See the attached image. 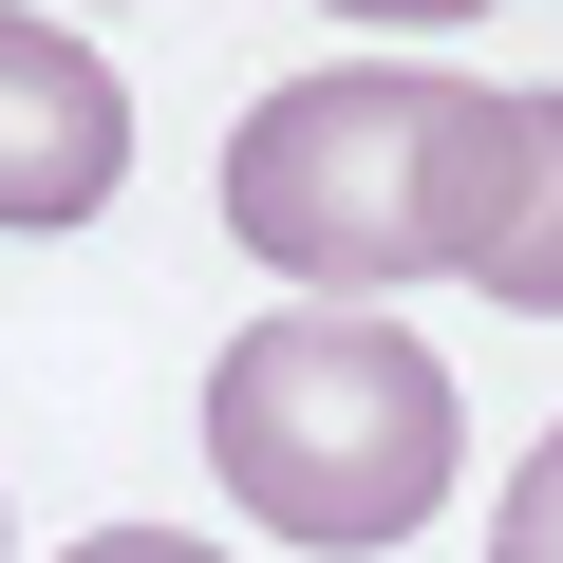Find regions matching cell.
<instances>
[{"label":"cell","instance_id":"obj_1","mask_svg":"<svg viewBox=\"0 0 563 563\" xmlns=\"http://www.w3.org/2000/svg\"><path fill=\"white\" fill-rule=\"evenodd\" d=\"M488 113L470 76L413 57H339V76H282L225 132V225L301 282V301H395V282L470 263V188H488Z\"/></svg>","mask_w":563,"mask_h":563},{"label":"cell","instance_id":"obj_2","mask_svg":"<svg viewBox=\"0 0 563 563\" xmlns=\"http://www.w3.org/2000/svg\"><path fill=\"white\" fill-rule=\"evenodd\" d=\"M451 451H470L451 432V376L376 301H282L207 376V470L282 544H395V526H432L451 507Z\"/></svg>","mask_w":563,"mask_h":563},{"label":"cell","instance_id":"obj_3","mask_svg":"<svg viewBox=\"0 0 563 563\" xmlns=\"http://www.w3.org/2000/svg\"><path fill=\"white\" fill-rule=\"evenodd\" d=\"M132 169V95L76 20H38V0H0V225H95Z\"/></svg>","mask_w":563,"mask_h":563},{"label":"cell","instance_id":"obj_4","mask_svg":"<svg viewBox=\"0 0 563 563\" xmlns=\"http://www.w3.org/2000/svg\"><path fill=\"white\" fill-rule=\"evenodd\" d=\"M507 320H563V95H507L488 113V188H470V263Z\"/></svg>","mask_w":563,"mask_h":563},{"label":"cell","instance_id":"obj_5","mask_svg":"<svg viewBox=\"0 0 563 563\" xmlns=\"http://www.w3.org/2000/svg\"><path fill=\"white\" fill-rule=\"evenodd\" d=\"M488 563H563V432L507 470V507H488Z\"/></svg>","mask_w":563,"mask_h":563},{"label":"cell","instance_id":"obj_6","mask_svg":"<svg viewBox=\"0 0 563 563\" xmlns=\"http://www.w3.org/2000/svg\"><path fill=\"white\" fill-rule=\"evenodd\" d=\"M57 563H225V544H188V526H95V544H57Z\"/></svg>","mask_w":563,"mask_h":563},{"label":"cell","instance_id":"obj_7","mask_svg":"<svg viewBox=\"0 0 563 563\" xmlns=\"http://www.w3.org/2000/svg\"><path fill=\"white\" fill-rule=\"evenodd\" d=\"M339 20H395V38H432V20H488V0H339Z\"/></svg>","mask_w":563,"mask_h":563}]
</instances>
